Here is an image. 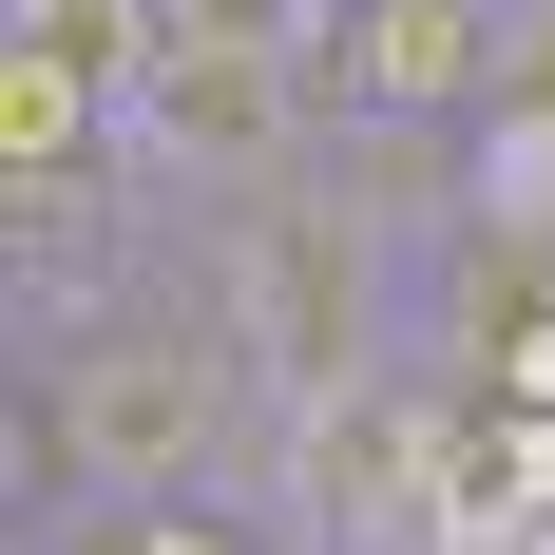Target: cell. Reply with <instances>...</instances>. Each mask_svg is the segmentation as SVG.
<instances>
[{
	"label": "cell",
	"instance_id": "1",
	"mask_svg": "<svg viewBox=\"0 0 555 555\" xmlns=\"http://www.w3.org/2000/svg\"><path fill=\"white\" fill-rule=\"evenodd\" d=\"M20 402L57 422L77 499H134V517L154 499H249V479H269V422H287L192 249H134L115 287L57 307V326H20Z\"/></svg>",
	"mask_w": 555,
	"mask_h": 555
},
{
	"label": "cell",
	"instance_id": "2",
	"mask_svg": "<svg viewBox=\"0 0 555 555\" xmlns=\"http://www.w3.org/2000/svg\"><path fill=\"white\" fill-rule=\"evenodd\" d=\"M192 269H211V307L249 326L269 402H345V384H402V364H422V249H384V211L345 192V154L211 192V211H192Z\"/></svg>",
	"mask_w": 555,
	"mask_h": 555
},
{
	"label": "cell",
	"instance_id": "3",
	"mask_svg": "<svg viewBox=\"0 0 555 555\" xmlns=\"http://www.w3.org/2000/svg\"><path fill=\"white\" fill-rule=\"evenodd\" d=\"M326 154H460L499 96V0H326Z\"/></svg>",
	"mask_w": 555,
	"mask_h": 555
},
{
	"label": "cell",
	"instance_id": "4",
	"mask_svg": "<svg viewBox=\"0 0 555 555\" xmlns=\"http://www.w3.org/2000/svg\"><path fill=\"white\" fill-rule=\"evenodd\" d=\"M154 57H249V77H307V57H326V0H154Z\"/></svg>",
	"mask_w": 555,
	"mask_h": 555
}]
</instances>
